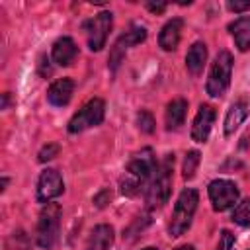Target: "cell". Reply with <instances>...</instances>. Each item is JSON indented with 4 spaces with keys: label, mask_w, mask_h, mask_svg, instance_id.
<instances>
[{
    "label": "cell",
    "mask_w": 250,
    "mask_h": 250,
    "mask_svg": "<svg viewBox=\"0 0 250 250\" xmlns=\"http://www.w3.org/2000/svg\"><path fill=\"white\" fill-rule=\"evenodd\" d=\"M105 115V104L100 98H92L86 102L68 121V133H82L90 127H96L104 121Z\"/></svg>",
    "instance_id": "cell-6"
},
{
    "label": "cell",
    "mask_w": 250,
    "mask_h": 250,
    "mask_svg": "<svg viewBox=\"0 0 250 250\" xmlns=\"http://www.w3.org/2000/svg\"><path fill=\"white\" fill-rule=\"evenodd\" d=\"M172 170H174V154H166L164 160L158 164L152 182L146 188L145 201L148 209H160L164 203H168L172 191Z\"/></svg>",
    "instance_id": "cell-2"
},
{
    "label": "cell",
    "mask_w": 250,
    "mask_h": 250,
    "mask_svg": "<svg viewBox=\"0 0 250 250\" xmlns=\"http://www.w3.org/2000/svg\"><path fill=\"white\" fill-rule=\"evenodd\" d=\"M145 39H146V29L141 27V25H135V27H131L129 31H125L123 35H119L117 41L113 43V47L109 49L107 66H109L111 70H117V66L121 64V61L125 59V53H127L131 47L143 43Z\"/></svg>",
    "instance_id": "cell-8"
},
{
    "label": "cell",
    "mask_w": 250,
    "mask_h": 250,
    "mask_svg": "<svg viewBox=\"0 0 250 250\" xmlns=\"http://www.w3.org/2000/svg\"><path fill=\"white\" fill-rule=\"evenodd\" d=\"M143 250H158V248H152V246H148V248H143Z\"/></svg>",
    "instance_id": "cell-29"
},
{
    "label": "cell",
    "mask_w": 250,
    "mask_h": 250,
    "mask_svg": "<svg viewBox=\"0 0 250 250\" xmlns=\"http://www.w3.org/2000/svg\"><path fill=\"white\" fill-rule=\"evenodd\" d=\"M246 113H248V107H246V102H234L229 111H227V117H225V135H232L240 125L242 121L246 119Z\"/></svg>",
    "instance_id": "cell-19"
},
{
    "label": "cell",
    "mask_w": 250,
    "mask_h": 250,
    "mask_svg": "<svg viewBox=\"0 0 250 250\" xmlns=\"http://www.w3.org/2000/svg\"><path fill=\"white\" fill-rule=\"evenodd\" d=\"M197 203H199V193L193 188H188L180 193V197L174 205V211H172L170 227H168L170 236L178 238L189 229L193 215H195V209H197Z\"/></svg>",
    "instance_id": "cell-3"
},
{
    "label": "cell",
    "mask_w": 250,
    "mask_h": 250,
    "mask_svg": "<svg viewBox=\"0 0 250 250\" xmlns=\"http://www.w3.org/2000/svg\"><path fill=\"white\" fill-rule=\"evenodd\" d=\"M72 94H74V82H72V78H59V80H55L49 86L47 100H49L51 105L62 107V105H66L70 102Z\"/></svg>",
    "instance_id": "cell-13"
},
{
    "label": "cell",
    "mask_w": 250,
    "mask_h": 250,
    "mask_svg": "<svg viewBox=\"0 0 250 250\" xmlns=\"http://www.w3.org/2000/svg\"><path fill=\"white\" fill-rule=\"evenodd\" d=\"M137 127H139L143 133H146V135L154 133V117H152V113L146 111V109L139 111V113H137Z\"/></svg>",
    "instance_id": "cell-23"
},
{
    "label": "cell",
    "mask_w": 250,
    "mask_h": 250,
    "mask_svg": "<svg viewBox=\"0 0 250 250\" xmlns=\"http://www.w3.org/2000/svg\"><path fill=\"white\" fill-rule=\"evenodd\" d=\"M176 250H195L193 246H189V244H184V246H178Z\"/></svg>",
    "instance_id": "cell-28"
},
{
    "label": "cell",
    "mask_w": 250,
    "mask_h": 250,
    "mask_svg": "<svg viewBox=\"0 0 250 250\" xmlns=\"http://www.w3.org/2000/svg\"><path fill=\"white\" fill-rule=\"evenodd\" d=\"M229 31L240 51L250 49V16H242L232 23H229Z\"/></svg>",
    "instance_id": "cell-17"
},
{
    "label": "cell",
    "mask_w": 250,
    "mask_h": 250,
    "mask_svg": "<svg viewBox=\"0 0 250 250\" xmlns=\"http://www.w3.org/2000/svg\"><path fill=\"white\" fill-rule=\"evenodd\" d=\"M234 246V234L230 230H221V238H219V244L215 250H232Z\"/></svg>",
    "instance_id": "cell-25"
},
{
    "label": "cell",
    "mask_w": 250,
    "mask_h": 250,
    "mask_svg": "<svg viewBox=\"0 0 250 250\" xmlns=\"http://www.w3.org/2000/svg\"><path fill=\"white\" fill-rule=\"evenodd\" d=\"M199 160H201L199 150H188V152H186L184 168H182V176H184V180H191V178L195 176L197 166H199Z\"/></svg>",
    "instance_id": "cell-20"
},
{
    "label": "cell",
    "mask_w": 250,
    "mask_h": 250,
    "mask_svg": "<svg viewBox=\"0 0 250 250\" xmlns=\"http://www.w3.org/2000/svg\"><path fill=\"white\" fill-rule=\"evenodd\" d=\"M213 123H215V109L209 104H201V107L193 119V125H191V139L195 143H205L209 139Z\"/></svg>",
    "instance_id": "cell-11"
},
{
    "label": "cell",
    "mask_w": 250,
    "mask_h": 250,
    "mask_svg": "<svg viewBox=\"0 0 250 250\" xmlns=\"http://www.w3.org/2000/svg\"><path fill=\"white\" fill-rule=\"evenodd\" d=\"M156 158L152 148H143L139 152H135L131 156V160L127 162L125 168V178H121V191L125 195H137L141 191V188L156 174Z\"/></svg>",
    "instance_id": "cell-1"
},
{
    "label": "cell",
    "mask_w": 250,
    "mask_h": 250,
    "mask_svg": "<svg viewBox=\"0 0 250 250\" xmlns=\"http://www.w3.org/2000/svg\"><path fill=\"white\" fill-rule=\"evenodd\" d=\"M188 113V102L184 98H176L166 105V113H164V123L168 131H176L180 129V125H184Z\"/></svg>",
    "instance_id": "cell-15"
},
{
    "label": "cell",
    "mask_w": 250,
    "mask_h": 250,
    "mask_svg": "<svg viewBox=\"0 0 250 250\" xmlns=\"http://www.w3.org/2000/svg\"><path fill=\"white\" fill-rule=\"evenodd\" d=\"M205 61H207V47H205V43H201V41L193 43L189 47L188 55H186V66H188V70L193 76H199L201 70H203V66H205Z\"/></svg>",
    "instance_id": "cell-18"
},
{
    "label": "cell",
    "mask_w": 250,
    "mask_h": 250,
    "mask_svg": "<svg viewBox=\"0 0 250 250\" xmlns=\"http://www.w3.org/2000/svg\"><path fill=\"white\" fill-rule=\"evenodd\" d=\"M78 55V47L76 43L70 39V37H59L55 43H53V49H51V57L53 61L59 64V66H68L74 62Z\"/></svg>",
    "instance_id": "cell-14"
},
{
    "label": "cell",
    "mask_w": 250,
    "mask_h": 250,
    "mask_svg": "<svg viewBox=\"0 0 250 250\" xmlns=\"http://www.w3.org/2000/svg\"><path fill=\"white\" fill-rule=\"evenodd\" d=\"M146 8H148L152 14H162V12L166 10V4H164V2H160V4H152V2H148Z\"/></svg>",
    "instance_id": "cell-27"
},
{
    "label": "cell",
    "mask_w": 250,
    "mask_h": 250,
    "mask_svg": "<svg viewBox=\"0 0 250 250\" xmlns=\"http://www.w3.org/2000/svg\"><path fill=\"white\" fill-rule=\"evenodd\" d=\"M111 23H113V16L111 12H100L98 16H94L92 20H88L84 23V31H86V41L90 51H102V47L105 45V39L111 31Z\"/></svg>",
    "instance_id": "cell-7"
},
{
    "label": "cell",
    "mask_w": 250,
    "mask_h": 250,
    "mask_svg": "<svg viewBox=\"0 0 250 250\" xmlns=\"http://www.w3.org/2000/svg\"><path fill=\"white\" fill-rule=\"evenodd\" d=\"M62 191H64L62 176L53 168L43 170L39 176V182H37V201L51 203V199L59 197Z\"/></svg>",
    "instance_id": "cell-10"
},
{
    "label": "cell",
    "mask_w": 250,
    "mask_h": 250,
    "mask_svg": "<svg viewBox=\"0 0 250 250\" xmlns=\"http://www.w3.org/2000/svg\"><path fill=\"white\" fill-rule=\"evenodd\" d=\"M227 8L230 12H244V10H250V0H246V2H227Z\"/></svg>",
    "instance_id": "cell-26"
},
{
    "label": "cell",
    "mask_w": 250,
    "mask_h": 250,
    "mask_svg": "<svg viewBox=\"0 0 250 250\" xmlns=\"http://www.w3.org/2000/svg\"><path fill=\"white\" fill-rule=\"evenodd\" d=\"M230 72H232V55L229 51H221L209 70L207 78V94L211 98H223L230 84Z\"/></svg>",
    "instance_id": "cell-5"
},
{
    "label": "cell",
    "mask_w": 250,
    "mask_h": 250,
    "mask_svg": "<svg viewBox=\"0 0 250 250\" xmlns=\"http://www.w3.org/2000/svg\"><path fill=\"white\" fill-rule=\"evenodd\" d=\"M236 225L240 227H250V199H244L242 203H238L232 211V217H230Z\"/></svg>",
    "instance_id": "cell-22"
},
{
    "label": "cell",
    "mask_w": 250,
    "mask_h": 250,
    "mask_svg": "<svg viewBox=\"0 0 250 250\" xmlns=\"http://www.w3.org/2000/svg\"><path fill=\"white\" fill-rule=\"evenodd\" d=\"M182 29H184V20L182 18H172L164 23V27L160 29L158 35V45L164 51H174L180 43L182 37Z\"/></svg>",
    "instance_id": "cell-12"
},
{
    "label": "cell",
    "mask_w": 250,
    "mask_h": 250,
    "mask_svg": "<svg viewBox=\"0 0 250 250\" xmlns=\"http://www.w3.org/2000/svg\"><path fill=\"white\" fill-rule=\"evenodd\" d=\"M59 150H61V146H59L57 143H49V145H45V146L39 150V156H37V160H39V162H47V160H53V158L59 154Z\"/></svg>",
    "instance_id": "cell-24"
},
{
    "label": "cell",
    "mask_w": 250,
    "mask_h": 250,
    "mask_svg": "<svg viewBox=\"0 0 250 250\" xmlns=\"http://www.w3.org/2000/svg\"><path fill=\"white\" fill-rule=\"evenodd\" d=\"M61 215L62 209L59 203H47L41 213H39V221H37V229H35V240L37 246L51 250L59 238V227H61Z\"/></svg>",
    "instance_id": "cell-4"
},
{
    "label": "cell",
    "mask_w": 250,
    "mask_h": 250,
    "mask_svg": "<svg viewBox=\"0 0 250 250\" xmlns=\"http://www.w3.org/2000/svg\"><path fill=\"white\" fill-rule=\"evenodd\" d=\"M238 188L230 180H213L209 184V199L215 211H227L238 201Z\"/></svg>",
    "instance_id": "cell-9"
},
{
    "label": "cell",
    "mask_w": 250,
    "mask_h": 250,
    "mask_svg": "<svg viewBox=\"0 0 250 250\" xmlns=\"http://www.w3.org/2000/svg\"><path fill=\"white\" fill-rule=\"evenodd\" d=\"M6 250H31L27 234L23 230H14L6 240Z\"/></svg>",
    "instance_id": "cell-21"
},
{
    "label": "cell",
    "mask_w": 250,
    "mask_h": 250,
    "mask_svg": "<svg viewBox=\"0 0 250 250\" xmlns=\"http://www.w3.org/2000/svg\"><path fill=\"white\" fill-rule=\"evenodd\" d=\"M113 244V227L111 225H98L88 236L86 250H109Z\"/></svg>",
    "instance_id": "cell-16"
}]
</instances>
